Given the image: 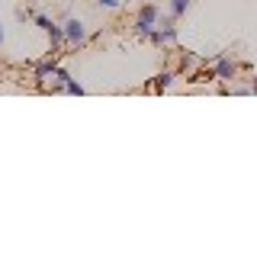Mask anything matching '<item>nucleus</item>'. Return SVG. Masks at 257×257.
<instances>
[{
  "mask_svg": "<svg viewBox=\"0 0 257 257\" xmlns=\"http://www.w3.org/2000/svg\"><path fill=\"white\" fill-rule=\"evenodd\" d=\"M55 74H58V64H55V58H52V61H42V64L36 68V77H39V80L55 77Z\"/></svg>",
  "mask_w": 257,
  "mask_h": 257,
  "instance_id": "4",
  "label": "nucleus"
},
{
  "mask_svg": "<svg viewBox=\"0 0 257 257\" xmlns=\"http://www.w3.org/2000/svg\"><path fill=\"white\" fill-rule=\"evenodd\" d=\"M174 77H177L174 71H164V74L158 77V87H171V84H174Z\"/></svg>",
  "mask_w": 257,
  "mask_h": 257,
  "instance_id": "5",
  "label": "nucleus"
},
{
  "mask_svg": "<svg viewBox=\"0 0 257 257\" xmlns=\"http://www.w3.org/2000/svg\"><path fill=\"white\" fill-rule=\"evenodd\" d=\"M100 4L106 7V10H116V7H119V0H100Z\"/></svg>",
  "mask_w": 257,
  "mask_h": 257,
  "instance_id": "9",
  "label": "nucleus"
},
{
  "mask_svg": "<svg viewBox=\"0 0 257 257\" xmlns=\"http://www.w3.org/2000/svg\"><path fill=\"white\" fill-rule=\"evenodd\" d=\"M61 90H68V93H77V96H80V93H84V87H80V84H74V80H68V84H64Z\"/></svg>",
  "mask_w": 257,
  "mask_h": 257,
  "instance_id": "7",
  "label": "nucleus"
},
{
  "mask_svg": "<svg viewBox=\"0 0 257 257\" xmlns=\"http://www.w3.org/2000/svg\"><path fill=\"white\" fill-rule=\"evenodd\" d=\"M36 23H39V26H42V29H48V26H52V20H48V16H42V13L36 16Z\"/></svg>",
  "mask_w": 257,
  "mask_h": 257,
  "instance_id": "8",
  "label": "nucleus"
},
{
  "mask_svg": "<svg viewBox=\"0 0 257 257\" xmlns=\"http://www.w3.org/2000/svg\"><path fill=\"white\" fill-rule=\"evenodd\" d=\"M84 36H87V32H84V23H80V20H68V23H64V39H68L71 45L84 42Z\"/></svg>",
  "mask_w": 257,
  "mask_h": 257,
  "instance_id": "2",
  "label": "nucleus"
},
{
  "mask_svg": "<svg viewBox=\"0 0 257 257\" xmlns=\"http://www.w3.org/2000/svg\"><path fill=\"white\" fill-rule=\"evenodd\" d=\"M0 42H4V29H0Z\"/></svg>",
  "mask_w": 257,
  "mask_h": 257,
  "instance_id": "10",
  "label": "nucleus"
},
{
  "mask_svg": "<svg viewBox=\"0 0 257 257\" xmlns=\"http://www.w3.org/2000/svg\"><path fill=\"white\" fill-rule=\"evenodd\" d=\"M235 61H228V58H222L219 64H215V77H219V80H231V77H235Z\"/></svg>",
  "mask_w": 257,
  "mask_h": 257,
  "instance_id": "3",
  "label": "nucleus"
},
{
  "mask_svg": "<svg viewBox=\"0 0 257 257\" xmlns=\"http://www.w3.org/2000/svg\"><path fill=\"white\" fill-rule=\"evenodd\" d=\"M190 7V0H171V13H183Z\"/></svg>",
  "mask_w": 257,
  "mask_h": 257,
  "instance_id": "6",
  "label": "nucleus"
},
{
  "mask_svg": "<svg viewBox=\"0 0 257 257\" xmlns=\"http://www.w3.org/2000/svg\"><path fill=\"white\" fill-rule=\"evenodd\" d=\"M158 16H161V13H158L155 4H145L142 10H139V16H135V32H139V36H148L151 26L158 23Z\"/></svg>",
  "mask_w": 257,
  "mask_h": 257,
  "instance_id": "1",
  "label": "nucleus"
}]
</instances>
